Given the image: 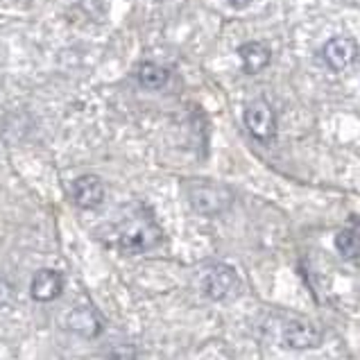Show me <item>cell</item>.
Segmentation results:
<instances>
[{"instance_id": "obj_10", "label": "cell", "mask_w": 360, "mask_h": 360, "mask_svg": "<svg viewBox=\"0 0 360 360\" xmlns=\"http://www.w3.org/2000/svg\"><path fill=\"white\" fill-rule=\"evenodd\" d=\"M238 57L243 61L245 73L247 75H256V73H261L267 64H270L272 53H270V48H267L265 44H261V41H247V44H243L238 48Z\"/></svg>"}, {"instance_id": "obj_8", "label": "cell", "mask_w": 360, "mask_h": 360, "mask_svg": "<svg viewBox=\"0 0 360 360\" xmlns=\"http://www.w3.org/2000/svg\"><path fill=\"white\" fill-rule=\"evenodd\" d=\"M283 342L292 349H315L322 345V331L311 322L292 320L283 326Z\"/></svg>"}, {"instance_id": "obj_15", "label": "cell", "mask_w": 360, "mask_h": 360, "mask_svg": "<svg viewBox=\"0 0 360 360\" xmlns=\"http://www.w3.org/2000/svg\"><path fill=\"white\" fill-rule=\"evenodd\" d=\"M227 3H229L231 7H247L250 3H254V0H227Z\"/></svg>"}, {"instance_id": "obj_9", "label": "cell", "mask_w": 360, "mask_h": 360, "mask_svg": "<svg viewBox=\"0 0 360 360\" xmlns=\"http://www.w3.org/2000/svg\"><path fill=\"white\" fill-rule=\"evenodd\" d=\"M66 328L79 333L82 338H98L102 333V322L94 308L77 306L66 315Z\"/></svg>"}, {"instance_id": "obj_2", "label": "cell", "mask_w": 360, "mask_h": 360, "mask_svg": "<svg viewBox=\"0 0 360 360\" xmlns=\"http://www.w3.org/2000/svg\"><path fill=\"white\" fill-rule=\"evenodd\" d=\"M186 195L200 215H220L233 204V195L222 184L211 179H193L186 184Z\"/></svg>"}, {"instance_id": "obj_4", "label": "cell", "mask_w": 360, "mask_h": 360, "mask_svg": "<svg viewBox=\"0 0 360 360\" xmlns=\"http://www.w3.org/2000/svg\"><path fill=\"white\" fill-rule=\"evenodd\" d=\"M238 283V276H236L233 267L218 263V265H211L207 272L202 276V290L211 300L220 302L224 297H229V292Z\"/></svg>"}, {"instance_id": "obj_7", "label": "cell", "mask_w": 360, "mask_h": 360, "mask_svg": "<svg viewBox=\"0 0 360 360\" xmlns=\"http://www.w3.org/2000/svg\"><path fill=\"white\" fill-rule=\"evenodd\" d=\"M64 292V276L57 270H50L44 267L32 276V283H30V295H32L34 302L48 304L57 300V297Z\"/></svg>"}, {"instance_id": "obj_1", "label": "cell", "mask_w": 360, "mask_h": 360, "mask_svg": "<svg viewBox=\"0 0 360 360\" xmlns=\"http://www.w3.org/2000/svg\"><path fill=\"white\" fill-rule=\"evenodd\" d=\"M114 243L118 250L127 254H143L154 250L163 240V231L154 215L143 204H131L120 215V220L111 227Z\"/></svg>"}, {"instance_id": "obj_11", "label": "cell", "mask_w": 360, "mask_h": 360, "mask_svg": "<svg viewBox=\"0 0 360 360\" xmlns=\"http://www.w3.org/2000/svg\"><path fill=\"white\" fill-rule=\"evenodd\" d=\"M136 77H139V84L143 89H148V91H161L163 86L168 84L170 73L163 66L154 64V61H146V64L139 66Z\"/></svg>"}, {"instance_id": "obj_13", "label": "cell", "mask_w": 360, "mask_h": 360, "mask_svg": "<svg viewBox=\"0 0 360 360\" xmlns=\"http://www.w3.org/2000/svg\"><path fill=\"white\" fill-rule=\"evenodd\" d=\"M134 349L129 347V345H118V347H114L111 349V354H109V360H134Z\"/></svg>"}, {"instance_id": "obj_6", "label": "cell", "mask_w": 360, "mask_h": 360, "mask_svg": "<svg viewBox=\"0 0 360 360\" xmlns=\"http://www.w3.org/2000/svg\"><path fill=\"white\" fill-rule=\"evenodd\" d=\"M70 195H73V202L79 209L94 211L105 202V184H102V179L96 177V174H82V177L73 181Z\"/></svg>"}, {"instance_id": "obj_14", "label": "cell", "mask_w": 360, "mask_h": 360, "mask_svg": "<svg viewBox=\"0 0 360 360\" xmlns=\"http://www.w3.org/2000/svg\"><path fill=\"white\" fill-rule=\"evenodd\" d=\"M9 302H12V285L0 281V311H3Z\"/></svg>"}, {"instance_id": "obj_5", "label": "cell", "mask_w": 360, "mask_h": 360, "mask_svg": "<svg viewBox=\"0 0 360 360\" xmlns=\"http://www.w3.org/2000/svg\"><path fill=\"white\" fill-rule=\"evenodd\" d=\"M358 59V44L352 37H333L322 48V61L331 70H345Z\"/></svg>"}, {"instance_id": "obj_3", "label": "cell", "mask_w": 360, "mask_h": 360, "mask_svg": "<svg viewBox=\"0 0 360 360\" xmlns=\"http://www.w3.org/2000/svg\"><path fill=\"white\" fill-rule=\"evenodd\" d=\"M245 127L250 129L254 139H259L263 143L272 141L276 136V116L274 109L267 105L265 100H254L245 107Z\"/></svg>"}, {"instance_id": "obj_12", "label": "cell", "mask_w": 360, "mask_h": 360, "mask_svg": "<svg viewBox=\"0 0 360 360\" xmlns=\"http://www.w3.org/2000/svg\"><path fill=\"white\" fill-rule=\"evenodd\" d=\"M335 247L345 259H360V229L347 227L335 236Z\"/></svg>"}]
</instances>
